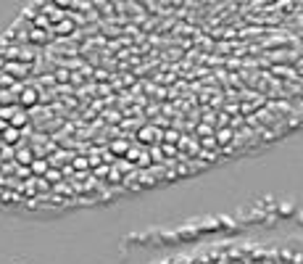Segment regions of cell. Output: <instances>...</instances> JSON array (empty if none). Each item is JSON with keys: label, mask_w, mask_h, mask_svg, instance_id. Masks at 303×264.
Segmentation results:
<instances>
[{"label": "cell", "mask_w": 303, "mask_h": 264, "mask_svg": "<svg viewBox=\"0 0 303 264\" xmlns=\"http://www.w3.org/2000/svg\"><path fill=\"white\" fill-rule=\"evenodd\" d=\"M137 138H140V143H143V145H153V143H158V140L164 138V132H161L156 124H145V127H140Z\"/></svg>", "instance_id": "6da1fadb"}, {"label": "cell", "mask_w": 303, "mask_h": 264, "mask_svg": "<svg viewBox=\"0 0 303 264\" xmlns=\"http://www.w3.org/2000/svg\"><path fill=\"white\" fill-rule=\"evenodd\" d=\"M124 159L130 164H137V166H148V164H151L148 151H145V148H137V145H130V151L124 153Z\"/></svg>", "instance_id": "7a4b0ae2"}, {"label": "cell", "mask_w": 303, "mask_h": 264, "mask_svg": "<svg viewBox=\"0 0 303 264\" xmlns=\"http://www.w3.org/2000/svg\"><path fill=\"white\" fill-rule=\"evenodd\" d=\"M130 151V143H127L124 138H119V140H111V153L114 156H119V159H124V153Z\"/></svg>", "instance_id": "3957f363"}, {"label": "cell", "mask_w": 303, "mask_h": 264, "mask_svg": "<svg viewBox=\"0 0 303 264\" xmlns=\"http://www.w3.org/2000/svg\"><path fill=\"white\" fill-rule=\"evenodd\" d=\"M214 138H216V143H219V145H229L235 135H232L229 127H224V130H216V132H214Z\"/></svg>", "instance_id": "277c9868"}, {"label": "cell", "mask_w": 303, "mask_h": 264, "mask_svg": "<svg viewBox=\"0 0 303 264\" xmlns=\"http://www.w3.org/2000/svg\"><path fill=\"white\" fill-rule=\"evenodd\" d=\"M201 145H203V148H208V151L219 148V143H216V138H214V135H206V138H201Z\"/></svg>", "instance_id": "5b68a950"}, {"label": "cell", "mask_w": 303, "mask_h": 264, "mask_svg": "<svg viewBox=\"0 0 303 264\" xmlns=\"http://www.w3.org/2000/svg\"><path fill=\"white\" fill-rule=\"evenodd\" d=\"M274 72H280V77H290V80H295V69L293 66H274Z\"/></svg>", "instance_id": "8992f818"}, {"label": "cell", "mask_w": 303, "mask_h": 264, "mask_svg": "<svg viewBox=\"0 0 303 264\" xmlns=\"http://www.w3.org/2000/svg\"><path fill=\"white\" fill-rule=\"evenodd\" d=\"M72 166H74V169H79V172H85V169H87V166H90V162H87V159H85V156H76V159H74V162H72Z\"/></svg>", "instance_id": "52a82bcc"}, {"label": "cell", "mask_w": 303, "mask_h": 264, "mask_svg": "<svg viewBox=\"0 0 303 264\" xmlns=\"http://www.w3.org/2000/svg\"><path fill=\"white\" fill-rule=\"evenodd\" d=\"M72 3H74V0H53V5H56V8H61V11H69V8H72Z\"/></svg>", "instance_id": "ba28073f"}, {"label": "cell", "mask_w": 303, "mask_h": 264, "mask_svg": "<svg viewBox=\"0 0 303 264\" xmlns=\"http://www.w3.org/2000/svg\"><path fill=\"white\" fill-rule=\"evenodd\" d=\"M164 138H166V143H179V140H182V138H179V135L174 132V130H171V132H166Z\"/></svg>", "instance_id": "9c48e42d"}, {"label": "cell", "mask_w": 303, "mask_h": 264, "mask_svg": "<svg viewBox=\"0 0 303 264\" xmlns=\"http://www.w3.org/2000/svg\"><path fill=\"white\" fill-rule=\"evenodd\" d=\"M108 180H111V183H119V180H121V172H116V169H114V172H111V177H108Z\"/></svg>", "instance_id": "30bf717a"}, {"label": "cell", "mask_w": 303, "mask_h": 264, "mask_svg": "<svg viewBox=\"0 0 303 264\" xmlns=\"http://www.w3.org/2000/svg\"><path fill=\"white\" fill-rule=\"evenodd\" d=\"M227 264H243L240 259H232V262H227Z\"/></svg>", "instance_id": "8fae6325"}, {"label": "cell", "mask_w": 303, "mask_h": 264, "mask_svg": "<svg viewBox=\"0 0 303 264\" xmlns=\"http://www.w3.org/2000/svg\"><path fill=\"white\" fill-rule=\"evenodd\" d=\"M264 264H274V262H264Z\"/></svg>", "instance_id": "7c38bea8"}]
</instances>
